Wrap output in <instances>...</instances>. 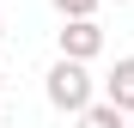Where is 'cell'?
Masks as SVG:
<instances>
[{
	"label": "cell",
	"instance_id": "cell-1",
	"mask_svg": "<svg viewBox=\"0 0 134 128\" xmlns=\"http://www.w3.org/2000/svg\"><path fill=\"white\" fill-rule=\"evenodd\" d=\"M43 92H49V104H55V110L79 116L85 104H92V73H85V61H55V67H49V79H43Z\"/></svg>",
	"mask_w": 134,
	"mask_h": 128
},
{
	"label": "cell",
	"instance_id": "cell-2",
	"mask_svg": "<svg viewBox=\"0 0 134 128\" xmlns=\"http://www.w3.org/2000/svg\"><path fill=\"white\" fill-rule=\"evenodd\" d=\"M92 55H104L98 18H67L61 25V61H92Z\"/></svg>",
	"mask_w": 134,
	"mask_h": 128
},
{
	"label": "cell",
	"instance_id": "cell-3",
	"mask_svg": "<svg viewBox=\"0 0 134 128\" xmlns=\"http://www.w3.org/2000/svg\"><path fill=\"white\" fill-rule=\"evenodd\" d=\"M104 104H116L122 116H134V55H122L104 79Z\"/></svg>",
	"mask_w": 134,
	"mask_h": 128
},
{
	"label": "cell",
	"instance_id": "cell-4",
	"mask_svg": "<svg viewBox=\"0 0 134 128\" xmlns=\"http://www.w3.org/2000/svg\"><path fill=\"white\" fill-rule=\"evenodd\" d=\"M128 116L116 110V104H85V110H79V128H122Z\"/></svg>",
	"mask_w": 134,
	"mask_h": 128
},
{
	"label": "cell",
	"instance_id": "cell-5",
	"mask_svg": "<svg viewBox=\"0 0 134 128\" xmlns=\"http://www.w3.org/2000/svg\"><path fill=\"white\" fill-rule=\"evenodd\" d=\"M55 12H61V18H92L98 0H55Z\"/></svg>",
	"mask_w": 134,
	"mask_h": 128
},
{
	"label": "cell",
	"instance_id": "cell-6",
	"mask_svg": "<svg viewBox=\"0 0 134 128\" xmlns=\"http://www.w3.org/2000/svg\"><path fill=\"white\" fill-rule=\"evenodd\" d=\"M116 6H128V0H116Z\"/></svg>",
	"mask_w": 134,
	"mask_h": 128
},
{
	"label": "cell",
	"instance_id": "cell-7",
	"mask_svg": "<svg viewBox=\"0 0 134 128\" xmlns=\"http://www.w3.org/2000/svg\"><path fill=\"white\" fill-rule=\"evenodd\" d=\"M0 37H6V25H0Z\"/></svg>",
	"mask_w": 134,
	"mask_h": 128
},
{
	"label": "cell",
	"instance_id": "cell-8",
	"mask_svg": "<svg viewBox=\"0 0 134 128\" xmlns=\"http://www.w3.org/2000/svg\"><path fill=\"white\" fill-rule=\"evenodd\" d=\"M122 128H134V122H122Z\"/></svg>",
	"mask_w": 134,
	"mask_h": 128
},
{
	"label": "cell",
	"instance_id": "cell-9",
	"mask_svg": "<svg viewBox=\"0 0 134 128\" xmlns=\"http://www.w3.org/2000/svg\"><path fill=\"white\" fill-rule=\"evenodd\" d=\"M0 85H6V79H0Z\"/></svg>",
	"mask_w": 134,
	"mask_h": 128
}]
</instances>
